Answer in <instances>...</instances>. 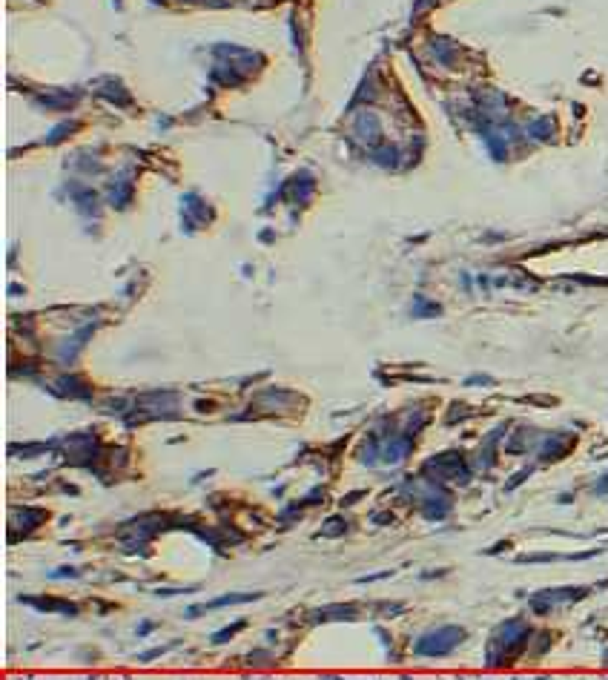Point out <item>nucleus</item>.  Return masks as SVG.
Wrapping results in <instances>:
<instances>
[{
  "label": "nucleus",
  "mask_w": 608,
  "mask_h": 680,
  "mask_svg": "<svg viewBox=\"0 0 608 680\" xmlns=\"http://www.w3.org/2000/svg\"><path fill=\"white\" fill-rule=\"evenodd\" d=\"M465 637V632L462 629H439V632H431V634H425L419 643H416V651L419 654H448L459 640Z\"/></svg>",
  "instance_id": "nucleus-2"
},
{
  "label": "nucleus",
  "mask_w": 608,
  "mask_h": 680,
  "mask_svg": "<svg viewBox=\"0 0 608 680\" xmlns=\"http://www.w3.org/2000/svg\"><path fill=\"white\" fill-rule=\"evenodd\" d=\"M525 637H528V629H525V623H520V620H511V623L499 626V632L493 634V640H491V646H488V660H491V663L511 660V657L525 646Z\"/></svg>",
  "instance_id": "nucleus-1"
}]
</instances>
